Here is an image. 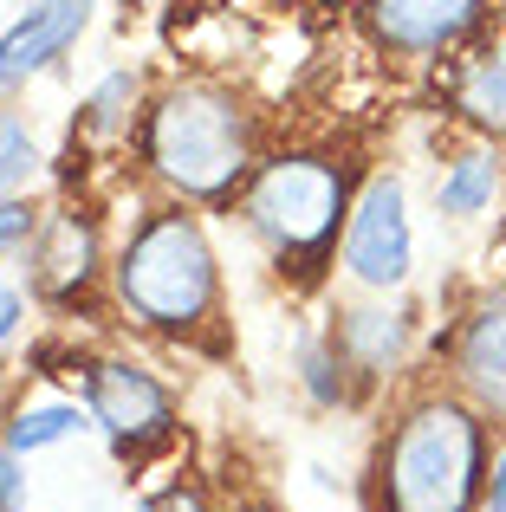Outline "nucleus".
Here are the masks:
<instances>
[{
  "label": "nucleus",
  "mask_w": 506,
  "mask_h": 512,
  "mask_svg": "<svg viewBox=\"0 0 506 512\" xmlns=\"http://www.w3.org/2000/svg\"><path fill=\"white\" fill-rule=\"evenodd\" d=\"M137 169L156 195L189 208H234L260 169V111L215 72H176L150 91L137 124Z\"/></svg>",
  "instance_id": "obj_1"
},
{
  "label": "nucleus",
  "mask_w": 506,
  "mask_h": 512,
  "mask_svg": "<svg viewBox=\"0 0 506 512\" xmlns=\"http://www.w3.org/2000/svg\"><path fill=\"white\" fill-rule=\"evenodd\" d=\"M111 305L150 338L195 344L221 325V253L202 208L189 201H150L111 247Z\"/></svg>",
  "instance_id": "obj_2"
},
{
  "label": "nucleus",
  "mask_w": 506,
  "mask_h": 512,
  "mask_svg": "<svg viewBox=\"0 0 506 512\" xmlns=\"http://www.w3.org/2000/svg\"><path fill=\"white\" fill-rule=\"evenodd\" d=\"M487 428L455 383L409 396L370 461V512H487Z\"/></svg>",
  "instance_id": "obj_3"
},
{
  "label": "nucleus",
  "mask_w": 506,
  "mask_h": 512,
  "mask_svg": "<svg viewBox=\"0 0 506 512\" xmlns=\"http://www.w3.org/2000/svg\"><path fill=\"white\" fill-rule=\"evenodd\" d=\"M357 201V175L344 169V156L331 150H273L260 156V169L247 175L241 227L266 247V260L292 279H318L325 266H338V240Z\"/></svg>",
  "instance_id": "obj_4"
},
{
  "label": "nucleus",
  "mask_w": 506,
  "mask_h": 512,
  "mask_svg": "<svg viewBox=\"0 0 506 512\" xmlns=\"http://www.w3.org/2000/svg\"><path fill=\"white\" fill-rule=\"evenodd\" d=\"M351 20L383 65L442 72L506 20V0H351Z\"/></svg>",
  "instance_id": "obj_5"
},
{
  "label": "nucleus",
  "mask_w": 506,
  "mask_h": 512,
  "mask_svg": "<svg viewBox=\"0 0 506 512\" xmlns=\"http://www.w3.org/2000/svg\"><path fill=\"white\" fill-rule=\"evenodd\" d=\"M338 273L344 286L370 299H396L416 273V221H409V182L396 169H370L357 182L351 221L338 240Z\"/></svg>",
  "instance_id": "obj_6"
},
{
  "label": "nucleus",
  "mask_w": 506,
  "mask_h": 512,
  "mask_svg": "<svg viewBox=\"0 0 506 512\" xmlns=\"http://www.w3.org/2000/svg\"><path fill=\"white\" fill-rule=\"evenodd\" d=\"M78 402L91 409V428L111 441L117 461H143L163 441H176V396L137 357H91L78 376Z\"/></svg>",
  "instance_id": "obj_7"
},
{
  "label": "nucleus",
  "mask_w": 506,
  "mask_h": 512,
  "mask_svg": "<svg viewBox=\"0 0 506 512\" xmlns=\"http://www.w3.org/2000/svg\"><path fill=\"white\" fill-rule=\"evenodd\" d=\"M20 260H26L33 299H46V305H72V299H85L98 279H111V253H104L98 214L72 208V201L46 208V221H39L33 247H26Z\"/></svg>",
  "instance_id": "obj_8"
},
{
  "label": "nucleus",
  "mask_w": 506,
  "mask_h": 512,
  "mask_svg": "<svg viewBox=\"0 0 506 512\" xmlns=\"http://www.w3.org/2000/svg\"><path fill=\"white\" fill-rule=\"evenodd\" d=\"M98 7L104 0H26L0 26V98H26V85L59 72L78 39L98 26Z\"/></svg>",
  "instance_id": "obj_9"
},
{
  "label": "nucleus",
  "mask_w": 506,
  "mask_h": 512,
  "mask_svg": "<svg viewBox=\"0 0 506 512\" xmlns=\"http://www.w3.org/2000/svg\"><path fill=\"white\" fill-rule=\"evenodd\" d=\"M448 383L487 422H506V279L481 286L461 305L455 338H448Z\"/></svg>",
  "instance_id": "obj_10"
},
{
  "label": "nucleus",
  "mask_w": 506,
  "mask_h": 512,
  "mask_svg": "<svg viewBox=\"0 0 506 512\" xmlns=\"http://www.w3.org/2000/svg\"><path fill=\"white\" fill-rule=\"evenodd\" d=\"M442 104L481 143H506V20L442 65Z\"/></svg>",
  "instance_id": "obj_11"
},
{
  "label": "nucleus",
  "mask_w": 506,
  "mask_h": 512,
  "mask_svg": "<svg viewBox=\"0 0 506 512\" xmlns=\"http://www.w3.org/2000/svg\"><path fill=\"white\" fill-rule=\"evenodd\" d=\"M500 195H506L500 143H481V137L468 150H455L435 175V214H448V221H481V214H494Z\"/></svg>",
  "instance_id": "obj_12"
},
{
  "label": "nucleus",
  "mask_w": 506,
  "mask_h": 512,
  "mask_svg": "<svg viewBox=\"0 0 506 512\" xmlns=\"http://www.w3.org/2000/svg\"><path fill=\"white\" fill-rule=\"evenodd\" d=\"M331 338H338L344 363H351L357 376H383V370H396L403 350H409V312H403V305H390V299L351 305V312H338Z\"/></svg>",
  "instance_id": "obj_13"
},
{
  "label": "nucleus",
  "mask_w": 506,
  "mask_h": 512,
  "mask_svg": "<svg viewBox=\"0 0 506 512\" xmlns=\"http://www.w3.org/2000/svg\"><path fill=\"white\" fill-rule=\"evenodd\" d=\"M143 104H150V78H143L137 65H111V72L78 98V137H85V143H124V137H137Z\"/></svg>",
  "instance_id": "obj_14"
},
{
  "label": "nucleus",
  "mask_w": 506,
  "mask_h": 512,
  "mask_svg": "<svg viewBox=\"0 0 506 512\" xmlns=\"http://www.w3.org/2000/svg\"><path fill=\"white\" fill-rule=\"evenodd\" d=\"M91 428V409L85 402H65V396H39V402H13L0 435H7L13 454H39V448H59V441L85 435Z\"/></svg>",
  "instance_id": "obj_15"
},
{
  "label": "nucleus",
  "mask_w": 506,
  "mask_h": 512,
  "mask_svg": "<svg viewBox=\"0 0 506 512\" xmlns=\"http://www.w3.org/2000/svg\"><path fill=\"white\" fill-rule=\"evenodd\" d=\"M46 175V150H39L33 124H26L20 98H0V201L26 195V188Z\"/></svg>",
  "instance_id": "obj_16"
},
{
  "label": "nucleus",
  "mask_w": 506,
  "mask_h": 512,
  "mask_svg": "<svg viewBox=\"0 0 506 512\" xmlns=\"http://www.w3.org/2000/svg\"><path fill=\"white\" fill-rule=\"evenodd\" d=\"M292 376H299V389H305V402L312 409H338L344 396H351V363H344V350L338 338H305L299 344V357H292Z\"/></svg>",
  "instance_id": "obj_17"
},
{
  "label": "nucleus",
  "mask_w": 506,
  "mask_h": 512,
  "mask_svg": "<svg viewBox=\"0 0 506 512\" xmlns=\"http://www.w3.org/2000/svg\"><path fill=\"white\" fill-rule=\"evenodd\" d=\"M39 221H46V208H39L33 195H7L0 201V260H13V253L33 247Z\"/></svg>",
  "instance_id": "obj_18"
},
{
  "label": "nucleus",
  "mask_w": 506,
  "mask_h": 512,
  "mask_svg": "<svg viewBox=\"0 0 506 512\" xmlns=\"http://www.w3.org/2000/svg\"><path fill=\"white\" fill-rule=\"evenodd\" d=\"M26 331V286H0V363Z\"/></svg>",
  "instance_id": "obj_19"
},
{
  "label": "nucleus",
  "mask_w": 506,
  "mask_h": 512,
  "mask_svg": "<svg viewBox=\"0 0 506 512\" xmlns=\"http://www.w3.org/2000/svg\"><path fill=\"white\" fill-rule=\"evenodd\" d=\"M26 454L7 448V435H0V512H20L26 506V474H20Z\"/></svg>",
  "instance_id": "obj_20"
},
{
  "label": "nucleus",
  "mask_w": 506,
  "mask_h": 512,
  "mask_svg": "<svg viewBox=\"0 0 506 512\" xmlns=\"http://www.w3.org/2000/svg\"><path fill=\"white\" fill-rule=\"evenodd\" d=\"M150 512H208V500H202V487H182L176 480V487H163L150 500Z\"/></svg>",
  "instance_id": "obj_21"
},
{
  "label": "nucleus",
  "mask_w": 506,
  "mask_h": 512,
  "mask_svg": "<svg viewBox=\"0 0 506 512\" xmlns=\"http://www.w3.org/2000/svg\"><path fill=\"white\" fill-rule=\"evenodd\" d=\"M487 512H506V441H500L494 467H487Z\"/></svg>",
  "instance_id": "obj_22"
}]
</instances>
